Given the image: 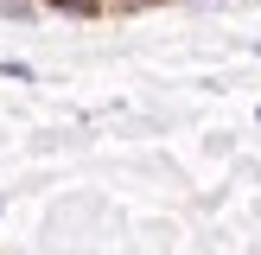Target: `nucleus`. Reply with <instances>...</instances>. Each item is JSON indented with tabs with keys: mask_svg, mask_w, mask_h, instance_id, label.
I'll return each mask as SVG.
<instances>
[{
	"mask_svg": "<svg viewBox=\"0 0 261 255\" xmlns=\"http://www.w3.org/2000/svg\"><path fill=\"white\" fill-rule=\"evenodd\" d=\"M51 7H58V13H83V19H89V13H102V0H51Z\"/></svg>",
	"mask_w": 261,
	"mask_h": 255,
	"instance_id": "1",
	"label": "nucleus"
}]
</instances>
